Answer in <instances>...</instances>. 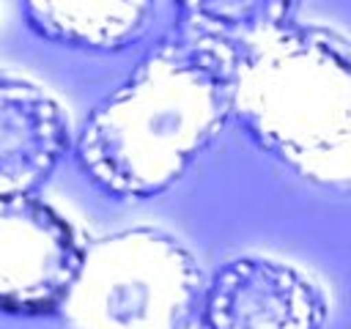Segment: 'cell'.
Here are the masks:
<instances>
[{
	"mask_svg": "<svg viewBox=\"0 0 351 329\" xmlns=\"http://www.w3.org/2000/svg\"><path fill=\"white\" fill-rule=\"evenodd\" d=\"M230 85L233 60L162 41L85 118L71 143L80 170L112 197L167 192L233 118Z\"/></svg>",
	"mask_w": 351,
	"mask_h": 329,
	"instance_id": "obj_1",
	"label": "cell"
},
{
	"mask_svg": "<svg viewBox=\"0 0 351 329\" xmlns=\"http://www.w3.org/2000/svg\"><path fill=\"white\" fill-rule=\"evenodd\" d=\"M230 112L307 184L351 192V41L291 22L233 63Z\"/></svg>",
	"mask_w": 351,
	"mask_h": 329,
	"instance_id": "obj_2",
	"label": "cell"
},
{
	"mask_svg": "<svg viewBox=\"0 0 351 329\" xmlns=\"http://www.w3.org/2000/svg\"><path fill=\"white\" fill-rule=\"evenodd\" d=\"M195 255L159 228L85 244L60 315L71 329H186L203 293Z\"/></svg>",
	"mask_w": 351,
	"mask_h": 329,
	"instance_id": "obj_3",
	"label": "cell"
},
{
	"mask_svg": "<svg viewBox=\"0 0 351 329\" xmlns=\"http://www.w3.org/2000/svg\"><path fill=\"white\" fill-rule=\"evenodd\" d=\"M82 255L85 241L52 203L36 192L0 197V313H60Z\"/></svg>",
	"mask_w": 351,
	"mask_h": 329,
	"instance_id": "obj_4",
	"label": "cell"
},
{
	"mask_svg": "<svg viewBox=\"0 0 351 329\" xmlns=\"http://www.w3.org/2000/svg\"><path fill=\"white\" fill-rule=\"evenodd\" d=\"M203 329H324L329 302L299 266L269 255H239L203 285Z\"/></svg>",
	"mask_w": 351,
	"mask_h": 329,
	"instance_id": "obj_5",
	"label": "cell"
},
{
	"mask_svg": "<svg viewBox=\"0 0 351 329\" xmlns=\"http://www.w3.org/2000/svg\"><path fill=\"white\" fill-rule=\"evenodd\" d=\"M71 143L69 115L49 90L0 74V197L36 192Z\"/></svg>",
	"mask_w": 351,
	"mask_h": 329,
	"instance_id": "obj_6",
	"label": "cell"
},
{
	"mask_svg": "<svg viewBox=\"0 0 351 329\" xmlns=\"http://www.w3.org/2000/svg\"><path fill=\"white\" fill-rule=\"evenodd\" d=\"M27 25L47 41L121 52L143 38L156 0H22Z\"/></svg>",
	"mask_w": 351,
	"mask_h": 329,
	"instance_id": "obj_7",
	"label": "cell"
},
{
	"mask_svg": "<svg viewBox=\"0 0 351 329\" xmlns=\"http://www.w3.org/2000/svg\"><path fill=\"white\" fill-rule=\"evenodd\" d=\"M299 0H176L178 36L239 60L293 22Z\"/></svg>",
	"mask_w": 351,
	"mask_h": 329,
	"instance_id": "obj_8",
	"label": "cell"
}]
</instances>
